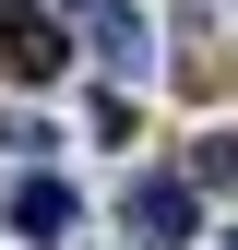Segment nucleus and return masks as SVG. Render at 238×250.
Instances as JSON below:
<instances>
[{
	"label": "nucleus",
	"mask_w": 238,
	"mask_h": 250,
	"mask_svg": "<svg viewBox=\"0 0 238 250\" xmlns=\"http://www.w3.org/2000/svg\"><path fill=\"white\" fill-rule=\"evenodd\" d=\"M60 72H72L60 0H0V83H60Z\"/></svg>",
	"instance_id": "f257e3e1"
},
{
	"label": "nucleus",
	"mask_w": 238,
	"mask_h": 250,
	"mask_svg": "<svg viewBox=\"0 0 238 250\" xmlns=\"http://www.w3.org/2000/svg\"><path fill=\"white\" fill-rule=\"evenodd\" d=\"M119 227H131V250H191V227H202V179H191V167H178V179H131Z\"/></svg>",
	"instance_id": "f03ea898"
},
{
	"label": "nucleus",
	"mask_w": 238,
	"mask_h": 250,
	"mask_svg": "<svg viewBox=\"0 0 238 250\" xmlns=\"http://www.w3.org/2000/svg\"><path fill=\"white\" fill-rule=\"evenodd\" d=\"M83 36H96L107 72H143V12H131V0H83Z\"/></svg>",
	"instance_id": "7ed1b4c3"
},
{
	"label": "nucleus",
	"mask_w": 238,
	"mask_h": 250,
	"mask_svg": "<svg viewBox=\"0 0 238 250\" xmlns=\"http://www.w3.org/2000/svg\"><path fill=\"white\" fill-rule=\"evenodd\" d=\"M12 227L24 238H72V179H24V191H12Z\"/></svg>",
	"instance_id": "20e7f679"
},
{
	"label": "nucleus",
	"mask_w": 238,
	"mask_h": 250,
	"mask_svg": "<svg viewBox=\"0 0 238 250\" xmlns=\"http://www.w3.org/2000/svg\"><path fill=\"white\" fill-rule=\"evenodd\" d=\"M191 179H202V191H226V179H238V131H215V143H191Z\"/></svg>",
	"instance_id": "39448f33"
}]
</instances>
